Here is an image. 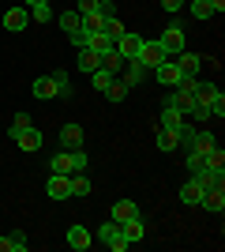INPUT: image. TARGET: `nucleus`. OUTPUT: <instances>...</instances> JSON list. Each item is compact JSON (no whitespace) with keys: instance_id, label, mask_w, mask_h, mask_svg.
<instances>
[{"instance_id":"4be33fe9","label":"nucleus","mask_w":225,"mask_h":252,"mask_svg":"<svg viewBox=\"0 0 225 252\" xmlns=\"http://www.w3.org/2000/svg\"><path fill=\"white\" fill-rule=\"evenodd\" d=\"M49 173H72V155H68V151H56V155L49 158Z\"/></svg>"},{"instance_id":"e433bc0d","label":"nucleus","mask_w":225,"mask_h":252,"mask_svg":"<svg viewBox=\"0 0 225 252\" xmlns=\"http://www.w3.org/2000/svg\"><path fill=\"white\" fill-rule=\"evenodd\" d=\"M101 23H105L101 15H83V31L86 34H98V31H101Z\"/></svg>"},{"instance_id":"f3484780","label":"nucleus","mask_w":225,"mask_h":252,"mask_svg":"<svg viewBox=\"0 0 225 252\" xmlns=\"http://www.w3.org/2000/svg\"><path fill=\"white\" fill-rule=\"evenodd\" d=\"M11 139H15L23 151H42V132H38L34 125H30V128H23L19 136H11Z\"/></svg>"},{"instance_id":"1a4fd4ad","label":"nucleus","mask_w":225,"mask_h":252,"mask_svg":"<svg viewBox=\"0 0 225 252\" xmlns=\"http://www.w3.org/2000/svg\"><path fill=\"white\" fill-rule=\"evenodd\" d=\"M83 139H86L83 125H75V121H68V125L60 128V147H64V151H75V147H83Z\"/></svg>"},{"instance_id":"a878e982","label":"nucleus","mask_w":225,"mask_h":252,"mask_svg":"<svg viewBox=\"0 0 225 252\" xmlns=\"http://www.w3.org/2000/svg\"><path fill=\"white\" fill-rule=\"evenodd\" d=\"M105 98H109V102H124V98H128V83H124V79L117 75V79L105 87Z\"/></svg>"},{"instance_id":"393cba45","label":"nucleus","mask_w":225,"mask_h":252,"mask_svg":"<svg viewBox=\"0 0 225 252\" xmlns=\"http://www.w3.org/2000/svg\"><path fill=\"white\" fill-rule=\"evenodd\" d=\"M79 68H83V72L90 75L94 68H101V57H98L94 49H79Z\"/></svg>"},{"instance_id":"6ab92c4d","label":"nucleus","mask_w":225,"mask_h":252,"mask_svg":"<svg viewBox=\"0 0 225 252\" xmlns=\"http://www.w3.org/2000/svg\"><path fill=\"white\" fill-rule=\"evenodd\" d=\"M199 207H206V211H225V189H206L203 200H199Z\"/></svg>"},{"instance_id":"9b49d317","label":"nucleus","mask_w":225,"mask_h":252,"mask_svg":"<svg viewBox=\"0 0 225 252\" xmlns=\"http://www.w3.org/2000/svg\"><path fill=\"white\" fill-rule=\"evenodd\" d=\"M161 128H173V132L180 136L184 128H188V113L173 109V105H161Z\"/></svg>"},{"instance_id":"423d86ee","label":"nucleus","mask_w":225,"mask_h":252,"mask_svg":"<svg viewBox=\"0 0 225 252\" xmlns=\"http://www.w3.org/2000/svg\"><path fill=\"white\" fill-rule=\"evenodd\" d=\"M120 226V237L128 245H135V241H143L147 237V222H143V215H135V219H128V222H117Z\"/></svg>"},{"instance_id":"473e14b6","label":"nucleus","mask_w":225,"mask_h":252,"mask_svg":"<svg viewBox=\"0 0 225 252\" xmlns=\"http://www.w3.org/2000/svg\"><path fill=\"white\" fill-rule=\"evenodd\" d=\"M206 109H210V117H218V121L225 117V94H222V91H214V98L206 102Z\"/></svg>"},{"instance_id":"c85d7f7f","label":"nucleus","mask_w":225,"mask_h":252,"mask_svg":"<svg viewBox=\"0 0 225 252\" xmlns=\"http://www.w3.org/2000/svg\"><path fill=\"white\" fill-rule=\"evenodd\" d=\"M30 23H49L53 19V8H49V0H45V4H30Z\"/></svg>"},{"instance_id":"bb28decb","label":"nucleus","mask_w":225,"mask_h":252,"mask_svg":"<svg viewBox=\"0 0 225 252\" xmlns=\"http://www.w3.org/2000/svg\"><path fill=\"white\" fill-rule=\"evenodd\" d=\"M124 31H128V27H124V23H120L117 15L101 23V34H105V38H113V45H117V38H120V34H124Z\"/></svg>"},{"instance_id":"0eeeda50","label":"nucleus","mask_w":225,"mask_h":252,"mask_svg":"<svg viewBox=\"0 0 225 252\" xmlns=\"http://www.w3.org/2000/svg\"><path fill=\"white\" fill-rule=\"evenodd\" d=\"M139 45H143V38L135 31H124L117 38V45H113V49L120 53V57H124V61H135V53H139Z\"/></svg>"},{"instance_id":"6e6552de","label":"nucleus","mask_w":225,"mask_h":252,"mask_svg":"<svg viewBox=\"0 0 225 252\" xmlns=\"http://www.w3.org/2000/svg\"><path fill=\"white\" fill-rule=\"evenodd\" d=\"M154 75H158V83H161V87H169V91L184 79V72L176 68V61H161L158 68H154Z\"/></svg>"},{"instance_id":"37998d69","label":"nucleus","mask_w":225,"mask_h":252,"mask_svg":"<svg viewBox=\"0 0 225 252\" xmlns=\"http://www.w3.org/2000/svg\"><path fill=\"white\" fill-rule=\"evenodd\" d=\"M210 8H214L218 15H222V11H225V0H210Z\"/></svg>"},{"instance_id":"a19ab883","label":"nucleus","mask_w":225,"mask_h":252,"mask_svg":"<svg viewBox=\"0 0 225 252\" xmlns=\"http://www.w3.org/2000/svg\"><path fill=\"white\" fill-rule=\"evenodd\" d=\"M192 117H195V121H210V109H206V105H195Z\"/></svg>"},{"instance_id":"4c0bfd02","label":"nucleus","mask_w":225,"mask_h":252,"mask_svg":"<svg viewBox=\"0 0 225 252\" xmlns=\"http://www.w3.org/2000/svg\"><path fill=\"white\" fill-rule=\"evenodd\" d=\"M98 15H101V19H113V15H117V4H113V0H98Z\"/></svg>"},{"instance_id":"c9c22d12","label":"nucleus","mask_w":225,"mask_h":252,"mask_svg":"<svg viewBox=\"0 0 225 252\" xmlns=\"http://www.w3.org/2000/svg\"><path fill=\"white\" fill-rule=\"evenodd\" d=\"M68 155H72V173H83L86 162H90V158H86V151H83V147H75V151H68Z\"/></svg>"},{"instance_id":"ea45409f","label":"nucleus","mask_w":225,"mask_h":252,"mask_svg":"<svg viewBox=\"0 0 225 252\" xmlns=\"http://www.w3.org/2000/svg\"><path fill=\"white\" fill-rule=\"evenodd\" d=\"M161 8H165V11H173V15H176V11L184 8V0H161Z\"/></svg>"},{"instance_id":"2eb2a0df","label":"nucleus","mask_w":225,"mask_h":252,"mask_svg":"<svg viewBox=\"0 0 225 252\" xmlns=\"http://www.w3.org/2000/svg\"><path fill=\"white\" fill-rule=\"evenodd\" d=\"M120 79L128 87H139L143 79H147V68H143L139 61H124V68H120Z\"/></svg>"},{"instance_id":"412c9836","label":"nucleus","mask_w":225,"mask_h":252,"mask_svg":"<svg viewBox=\"0 0 225 252\" xmlns=\"http://www.w3.org/2000/svg\"><path fill=\"white\" fill-rule=\"evenodd\" d=\"M180 147V136L173 132V128H161L158 125V151H176Z\"/></svg>"},{"instance_id":"dca6fc26","label":"nucleus","mask_w":225,"mask_h":252,"mask_svg":"<svg viewBox=\"0 0 225 252\" xmlns=\"http://www.w3.org/2000/svg\"><path fill=\"white\" fill-rule=\"evenodd\" d=\"M199 200H203V189H199V181H184L180 185V203L184 207H199Z\"/></svg>"},{"instance_id":"58836bf2","label":"nucleus","mask_w":225,"mask_h":252,"mask_svg":"<svg viewBox=\"0 0 225 252\" xmlns=\"http://www.w3.org/2000/svg\"><path fill=\"white\" fill-rule=\"evenodd\" d=\"M75 11H79V15H98V0H79Z\"/></svg>"},{"instance_id":"cd10ccee","label":"nucleus","mask_w":225,"mask_h":252,"mask_svg":"<svg viewBox=\"0 0 225 252\" xmlns=\"http://www.w3.org/2000/svg\"><path fill=\"white\" fill-rule=\"evenodd\" d=\"M113 79H117V75L109 72V68H94V72H90V83H94V91H105Z\"/></svg>"},{"instance_id":"79ce46f5","label":"nucleus","mask_w":225,"mask_h":252,"mask_svg":"<svg viewBox=\"0 0 225 252\" xmlns=\"http://www.w3.org/2000/svg\"><path fill=\"white\" fill-rule=\"evenodd\" d=\"M0 252H11V241H8V233L0 237Z\"/></svg>"},{"instance_id":"9d476101","label":"nucleus","mask_w":225,"mask_h":252,"mask_svg":"<svg viewBox=\"0 0 225 252\" xmlns=\"http://www.w3.org/2000/svg\"><path fill=\"white\" fill-rule=\"evenodd\" d=\"M90 245H94V237H90V230H86V226H79V222H75V226H68V249L86 252Z\"/></svg>"},{"instance_id":"7ed1b4c3","label":"nucleus","mask_w":225,"mask_h":252,"mask_svg":"<svg viewBox=\"0 0 225 252\" xmlns=\"http://www.w3.org/2000/svg\"><path fill=\"white\" fill-rule=\"evenodd\" d=\"M98 241H101V245H109V249H113V252H128V241L120 237V226H117V222H113V219L98 226Z\"/></svg>"},{"instance_id":"f8f14e48","label":"nucleus","mask_w":225,"mask_h":252,"mask_svg":"<svg viewBox=\"0 0 225 252\" xmlns=\"http://www.w3.org/2000/svg\"><path fill=\"white\" fill-rule=\"evenodd\" d=\"M30 27V11L26 8H8L4 11V31H26Z\"/></svg>"},{"instance_id":"4468645a","label":"nucleus","mask_w":225,"mask_h":252,"mask_svg":"<svg viewBox=\"0 0 225 252\" xmlns=\"http://www.w3.org/2000/svg\"><path fill=\"white\" fill-rule=\"evenodd\" d=\"M135 215H143L135 200H117L113 211H109V219H113V222H128V219H135Z\"/></svg>"},{"instance_id":"2f4dec72","label":"nucleus","mask_w":225,"mask_h":252,"mask_svg":"<svg viewBox=\"0 0 225 252\" xmlns=\"http://www.w3.org/2000/svg\"><path fill=\"white\" fill-rule=\"evenodd\" d=\"M214 8H210V0H192V19H210Z\"/></svg>"},{"instance_id":"7c9ffc66","label":"nucleus","mask_w":225,"mask_h":252,"mask_svg":"<svg viewBox=\"0 0 225 252\" xmlns=\"http://www.w3.org/2000/svg\"><path fill=\"white\" fill-rule=\"evenodd\" d=\"M101 68H109L113 75H120V68H124V57H120L117 49H113V53H105V57H101Z\"/></svg>"},{"instance_id":"f03ea898","label":"nucleus","mask_w":225,"mask_h":252,"mask_svg":"<svg viewBox=\"0 0 225 252\" xmlns=\"http://www.w3.org/2000/svg\"><path fill=\"white\" fill-rule=\"evenodd\" d=\"M135 61H139L143 68H147V72H154V68H158L161 61H169V53H165V49L158 45V38H154V42H147V38H143L139 53H135Z\"/></svg>"},{"instance_id":"c756f323","label":"nucleus","mask_w":225,"mask_h":252,"mask_svg":"<svg viewBox=\"0 0 225 252\" xmlns=\"http://www.w3.org/2000/svg\"><path fill=\"white\" fill-rule=\"evenodd\" d=\"M53 83H56V98H72V79H68V72H53Z\"/></svg>"},{"instance_id":"f704fd0d","label":"nucleus","mask_w":225,"mask_h":252,"mask_svg":"<svg viewBox=\"0 0 225 252\" xmlns=\"http://www.w3.org/2000/svg\"><path fill=\"white\" fill-rule=\"evenodd\" d=\"M8 241H11V252H26V249H30V241H26V233H23V230H11Z\"/></svg>"},{"instance_id":"5701e85b","label":"nucleus","mask_w":225,"mask_h":252,"mask_svg":"<svg viewBox=\"0 0 225 252\" xmlns=\"http://www.w3.org/2000/svg\"><path fill=\"white\" fill-rule=\"evenodd\" d=\"M68 177H72V196H79V200L90 196V177H86V169L83 173H68Z\"/></svg>"},{"instance_id":"b1692460","label":"nucleus","mask_w":225,"mask_h":252,"mask_svg":"<svg viewBox=\"0 0 225 252\" xmlns=\"http://www.w3.org/2000/svg\"><path fill=\"white\" fill-rule=\"evenodd\" d=\"M56 23H60V31H68V34H72V31H79V27H83V15H79L75 8H68V11H64V15H60Z\"/></svg>"},{"instance_id":"72a5a7b5","label":"nucleus","mask_w":225,"mask_h":252,"mask_svg":"<svg viewBox=\"0 0 225 252\" xmlns=\"http://www.w3.org/2000/svg\"><path fill=\"white\" fill-rule=\"evenodd\" d=\"M30 125H34L30 113H15V121H11V128H8V136H19L23 128H30Z\"/></svg>"},{"instance_id":"39448f33","label":"nucleus","mask_w":225,"mask_h":252,"mask_svg":"<svg viewBox=\"0 0 225 252\" xmlns=\"http://www.w3.org/2000/svg\"><path fill=\"white\" fill-rule=\"evenodd\" d=\"M45 196H49V200H72V177H68V173H49Z\"/></svg>"},{"instance_id":"20e7f679","label":"nucleus","mask_w":225,"mask_h":252,"mask_svg":"<svg viewBox=\"0 0 225 252\" xmlns=\"http://www.w3.org/2000/svg\"><path fill=\"white\" fill-rule=\"evenodd\" d=\"M195 181H199V189H225V166H203V169H195L192 173Z\"/></svg>"},{"instance_id":"aec40b11","label":"nucleus","mask_w":225,"mask_h":252,"mask_svg":"<svg viewBox=\"0 0 225 252\" xmlns=\"http://www.w3.org/2000/svg\"><path fill=\"white\" fill-rule=\"evenodd\" d=\"M83 49H94L98 57H105V53H113V38H105V34L98 31V34H90V38H86Z\"/></svg>"},{"instance_id":"a211bd4d","label":"nucleus","mask_w":225,"mask_h":252,"mask_svg":"<svg viewBox=\"0 0 225 252\" xmlns=\"http://www.w3.org/2000/svg\"><path fill=\"white\" fill-rule=\"evenodd\" d=\"M30 94L34 98H56V83H53V75H38L30 87Z\"/></svg>"},{"instance_id":"f257e3e1","label":"nucleus","mask_w":225,"mask_h":252,"mask_svg":"<svg viewBox=\"0 0 225 252\" xmlns=\"http://www.w3.org/2000/svg\"><path fill=\"white\" fill-rule=\"evenodd\" d=\"M158 45L169 53V57H176L180 49H188V38H184V23H180V19H173L169 27L158 34Z\"/></svg>"},{"instance_id":"c03bdc74","label":"nucleus","mask_w":225,"mask_h":252,"mask_svg":"<svg viewBox=\"0 0 225 252\" xmlns=\"http://www.w3.org/2000/svg\"><path fill=\"white\" fill-rule=\"evenodd\" d=\"M30 4H45V0H26V8H30Z\"/></svg>"},{"instance_id":"a18cd8bd","label":"nucleus","mask_w":225,"mask_h":252,"mask_svg":"<svg viewBox=\"0 0 225 252\" xmlns=\"http://www.w3.org/2000/svg\"><path fill=\"white\" fill-rule=\"evenodd\" d=\"M184 4H188V0H184Z\"/></svg>"},{"instance_id":"ddd939ff","label":"nucleus","mask_w":225,"mask_h":252,"mask_svg":"<svg viewBox=\"0 0 225 252\" xmlns=\"http://www.w3.org/2000/svg\"><path fill=\"white\" fill-rule=\"evenodd\" d=\"M176 68H180L184 75H199V68H203V57L192 49H180L176 53Z\"/></svg>"}]
</instances>
